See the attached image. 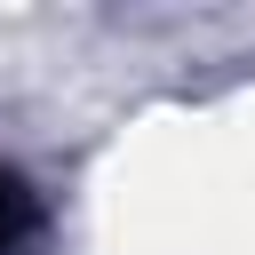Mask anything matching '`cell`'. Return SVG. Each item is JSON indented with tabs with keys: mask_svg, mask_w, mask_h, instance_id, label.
Listing matches in <instances>:
<instances>
[{
	"mask_svg": "<svg viewBox=\"0 0 255 255\" xmlns=\"http://www.w3.org/2000/svg\"><path fill=\"white\" fill-rule=\"evenodd\" d=\"M16 231H24V191L0 175V255H8V239H16Z\"/></svg>",
	"mask_w": 255,
	"mask_h": 255,
	"instance_id": "1",
	"label": "cell"
}]
</instances>
